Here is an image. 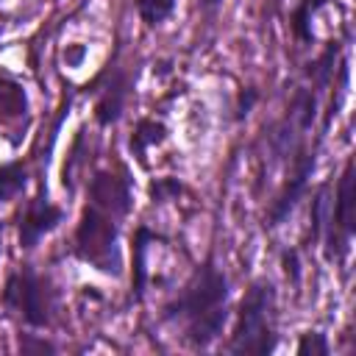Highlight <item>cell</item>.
Returning a JSON list of instances; mask_svg holds the SVG:
<instances>
[{"label":"cell","instance_id":"1","mask_svg":"<svg viewBox=\"0 0 356 356\" xmlns=\"http://www.w3.org/2000/svg\"><path fill=\"white\" fill-rule=\"evenodd\" d=\"M228 303H231L228 275L214 264V259H206L192 270L181 292L164 306L161 320L175 323L186 345L209 348L225 328Z\"/></svg>","mask_w":356,"mask_h":356},{"label":"cell","instance_id":"2","mask_svg":"<svg viewBox=\"0 0 356 356\" xmlns=\"http://www.w3.org/2000/svg\"><path fill=\"white\" fill-rule=\"evenodd\" d=\"M275 284L270 278H256L236 309V323L225 350L239 356H267L275 350Z\"/></svg>","mask_w":356,"mask_h":356},{"label":"cell","instance_id":"3","mask_svg":"<svg viewBox=\"0 0 356 356\" xmlns=\"http://www.w3.org/2000/svg\"><path fill=\"white\" fill-rule=\"evenodd\" d=\"M120 214L95 206L86 200L75 236H72V256L106 275L122 273V256H120Z\"/></svg>","mask_w":356,"mask_h":356},{"label":"cell","instance_id":"4","mask_svg":"<svg viewBox=\"0 0 356 356\" xmlns=\"http://www.w3.org/2000/svg\"><path fill=\"white\" fill-rule=\"evenodd\" d=\"M0 303L8 314L19 317L28 328H47L56 314V289L50 278L36 273L31 264H22L6 278Z\"/></svg>","mask_w":356,"mask_h":356},{"label":"cell","instance_id":"5","mask_svg":"<svg viewBox=\"0 0 356 356\" xmlns=\"http://www.w3.org/2000/svg\"><path fill=\"white\" fill-rule=\"evenodd\" d=\"M353 159L345 161L342 175L334 189V203L328 209L325 225H323V256L325 261H345L350 250V239L356 231V214H353Z\"/></svg>","mask_w":356,"mask_h":356},{"label":"cell","instance_id":"6","mask_svg":"<svg viewBox=\"0 0 356 356\" xmlns=\"http://www.w3.org/2000/svg\"><path fill=\"white\" fill-rule=\"evenodd\" d=\"M64 222V209L50 203L47 197V189L42 186L36 192L33 200H28L25 211L19 214V222H17V234H19V248L22 250H33L47 234H53L58 225Z\"/></svg>","mask_w":356,"mask_h":356},{"label":"cell","instance_id":"7","mask_svg":"<svg viewBox=\"0 0 356 356\" xmlns=\"http://www.w3.org/2000/svg\"><path fill=\"white\" fill-rule=\"evenodd\" d=\"M312 172H314V150H303V147H298L295 170H292V175L284 181L281 192L275 195V200H273L270 209H267V225H270V228L281 225V222L295 211L298 200H300V197L306 195V189H309V178H312Z\"/></svg>","mask_w":356,"mask_h":356},{"label":"cell","instance_id":"8","mask_svg":"<svg viewBox=\"0 0 356 356\" xmlns=\"http://www.w3.org/2000/svg\"><path fill=\"white\" fill-rule=\"evenodd\" d=\"M108 72H111V78L106 81V86L100 89L97 103H95V122L100 128H108L122 117L125 100L131 95V78L125 75V70H120V67L111 70V64H108Z\"/></svg>","mask_w":356,"mask_h":356},{"label":"cell","instance_id":"9","mask_svg":"<svg viewBox=\"0 0 356 356\" xmlns=\"http://www.w3.org/2000/svg\"><path fill=\"white\" fill-rule=\"evenodd\" d=\"M167 136H170V131H167V125H164L161 120H156V117H142V120H136V125H134V131H131V136H128V147H131V153L136 156V161L145 164V153H147L150 147L161 145Z\"/></svg>","mask_w":356,"mask_h":356},{"label":"cell","instance_id":"10","mask_svg":"<svg viewBox=\"0 0 356 356\" xmlns=\"http://www.w3.org/2000/svg\"><path fill=\"white\" fill-rule=\"evenodd\" d=\"M161 239L156 231H150L147 225H139L136 228V236H134V298L142 300L145 295V284H147V245Z\"/></svg>","mask_w":356,"mask_h":356},{"label":"cell","instance_id":"11","mask_svg":"<svg viewBox=\"0 0 356 356\" xmlns=\"http://www.w3.org/2000/svg\"><path fill=\"white\" fill-rule=\"evenodd\" d=\"M28 186V167L19 159L0 164V203H11Z\"/></svg>","mask_w":356,"mask_h":356},{"label":"cell","instance_id":"12","mask_svg":"<svg viewBox=\"0 0 356 356\" xmlns=\"http://www.w3.org/2000/svg\"><path fill=\"white\" fill-rule=\"evenodd\" d=\"M325 0H300L298 8L292 11V33L298 42H314V31H312V17L314 11L323 6Z\"/></svg>","mask_w":356,"mask_h":356},{"label":"cell","instance_id":"13","mask_svg":"<svg viewBox=\"0 0 356 356\" xmlns=\"http://www.w3.org/2000/svg\"><path fill=\"white\" fill-rule=\"evenodd\" d=\"M175 3L178 0H134V8H136L139 19L147 28H156V25H161V22H167L172 17Z\"/></svg>","mask_w":356,"mask_h":356},{"label":"cell","instance_id":"14","mask_svg":"<svg viewBox=\"0 0 356 356\" xmlns=\"http://www.w3.org/2000/svg\"><path fill=\"white\" fill-rule=\"evenodd\" d=\"M184 192V181L172 178V175H164V178H153L147 184V195L153 203H167V200H175L178 195Z\"/></svg>","mask_w":356,"mask_h":356},{"label":"cell","instance_id":"15","mask_svg":"<svg viewBox=\"0 0 356 356\" xmlns=\"http://www.w3.org/2000/svg\"><path fill=\"white\" fill-rule=\"evenodd\" d=\"M298 353L300 356H328V339L320 331H306L298 339Z\"/></svg>","mask_w":356,"mask_h":356},{"label":"cell","instance_id":"16","mask_svg":"<svg viewBox=\"0 0 356 356\" xmlns=\"http://www.w3.org/2000/svg\"><path fill=\"white\" fill-rule=\"evenodd\" d=\"M64 58H67V67H81L83 64V58H86V44H67V50H64Z\"/></svg>","mask_w":356,"mask_h":356},{"label":"cell","instance_id":"17","mask_svg":"<svg viewBox=\"0 0 356 356\" xmlns=\"http://www.w3.org/2000/svg\"><path fill=\"white\" fill-rule=\"evenodd\" d=\"M256 97H259L256 89H248V97H245V92H242V95H239V106H236V117H248L250 108H253V103H256Z\"/></svg>","mask_w":356,"mask_h":356},{"label":"cell","instance_id":"18","mask_svg":"<svg viewBox=\"0 0 356 356\" xmlns=\"http://www.w3.org/2000/svg\"><path fill=\"white\" fill-rule=\"evenodd\" d=\"M284 264H286V275L292 273V281H298V261H295V250L284 253Z\"/></svg>","mask_w":356,"mask_h":356},{"label":"cell","instance_id":"19","mask_svg":"<svg viewBox=\"0 0 356 356\" xmlns=\"http://www.w3.org/2000/svg\"><path fill=\"white\" fill-rule=\"evenodd\" d=\"M197 6H200L203 11H214L217 6H222V0H197Z\"/></svg>","mask_w":356,"mask_h":356},{"label":"cell","instance_id":"20","mask_svg":"<svg viewBox=\"0 0 356 356\" xmlns=\"http://www.w3.org/2000/svg\"><path fill=\"white\" fill-rule=\"evenodd\" d=\"M0 250H3V222H0Z\"/></svg>","mask_w":356,"mask_h":356}]
</instances>
